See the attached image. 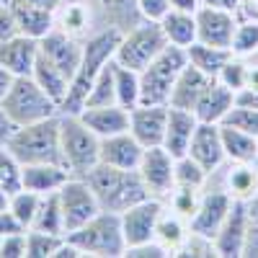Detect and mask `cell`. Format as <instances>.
<instances>
[{
  "mask_svg": "<svg viewBox=\"0 0 258 258\" xmlns=\"http://www.w3.org/2000/svg\"><path fill=\"white\" fill-rule=\"evenodd\" d=\"M119 39H121V31L116 29H98L88 39H83V57H80L78 70L70 78V88L59 106V114H80L85 109V101H88V93L98 73L114 59Z\"/></svg>",
  "mask_w": 258,
  "mask_h": 258,
  "instance_id": "6da1fadb",
  "label": "cell"
},
{
  "mask_svg": "<svg viewBox=\"0 0 258 258\" xmlns=\"http://www.w3.org/2000/svg\"><path fill=\"white\" fill-rule=\"evenodd\" d=\"M85 181L93 188L101 209H106V212L121 214L124 209H129L132 204L150 197L140 170H124V168L98 163L91 173L85 176Z\"/></svg>",
  "mask_w": 258,
  "mask_h": 258,
  "instance_id": "7a4b0ae2",
  "label": "cell"
},
{
  "mask_svg": "<svg viewBox=\"0 0 258 258\" xmlns=\"http://www.w3.org/2000/svg\"><path fill=\"white\" fill-rule=\"evenodd\" d=\"M59 150L70 176L85 178L101 163V140L78 114H59Z\"/></svg>",
  "mask_w": 258,
  "mask_h": 258,
  "instance_id": "3957f363",
  "label": "cell"
},
{
  "mask_svg": "<svg viewBox=\"0 0 258 258\" xmlns=\"http://www.w3.org/2000/svg\"><path fill=\"white\" fill-rule=\"evenodd\" d=\"M11 155L21 163H62V150H59V116L44 119L16 126L13 137L6 145ZM64 165V163H62Z\"/></svg>",
  "mask_w": 258,
  "mask_h": 258,
  "instance_id": "277c9868",
  "label": "cell"
},
{
  "mask_svg": "<svg viewBox=\"0 0 258 258\" xmlns=\"http://www.w3.org/2000/svg\"><path fill=\"white\" fill-rule=\"evenodd\" d=\"M75 248H80L83 255L96 258H119L126 250V240L121 232V217L116 212L101 209L93 220H88L75 232L64 235Z\"/></svg>",
  "mask_w": 258,
  "mask_h": 258,
  "instance_id": "5b68a950",
  "label": "cell"
},
{
  "mask_svg": "<svg viewBox=\"0 0 258 258\" xmlns=\"http://www.w3.org/2000/svg\"><path fill=\"white\" fill-rule=\"evenodd\" d=\"M0 106L6 109V114L16 126L59 116V103L49 98L47 91L31 75H18L11 85V91L6 93V98L0 101Z\"/></svg>",
  "mask_w": 258,
  "mask_h": 258,
  "instance_id": "8992f818",
  "label": "cell"
},
{
  "mask_svg": "<svg viewBox=\"0 0 258 258\" xmlns=\"http://www.w3.org/2000/svg\"><path fill=\"white\" fill-rule=\"evenodd\" d=\"M165 47H168V39L160 29V21H140L137 26L121 34L114 52V62L135 73H142Z\"/></svg>",
  "mask_w": 258,
  "mask_h": 258,
  "instance_id": "52a82bcc",
  "label": "cell"
},
{
  "mask_svg": "<svg viewBox=\"0 0 258 258\" xmlns=\"http://www.w3.org/2000/svg\"><path fill=\"white\" fill-rule=\"evenodd\" d=\"M186 49L168 44L147 68L140 73V103H165L173 91V83L186 68Z\"/></svg>",
  "mask_w": 258,
  "mask_h": 258,
  "instance_id": "ba28073f",
  "label": "cell"
},
{
  "mask_svg": "<svg viewBox=\"0 0 258 258\" xmlns=\"http://www.w3.org/2000/svg\"><path fill=\"white\" fill-rule=\"evenodd\" d=\"M57 199H59V209H62L64 235L75 232L78 227H83L101 212V204L96 199L93 188L88 186L85 178H78V176H70L64 181V186L57 191Z\"/></svg>",
  "mask_w": 258,
  "mask_h": 258,
  "instance_id": "9c48e42d",
  "label": "cell"
},
{
  "mask_svg": "<svg viewBox=\"0 0 258 258\" xmlns=\"http://www.w3.org/2000/svg\"><path fill=\"white\" fill-rule=\"evenodd\" d=\"M137 170H140V176L147 186V194L153 199L165 202L170 197V191L176 188V158L170 155L163 145L145 147Z\"/></svg>",
  "mask_w": 258,
  "mask_h": 258,
  "instance_id": "30bf717a",
  "label": "cell"
},
{
  "mask_svg": "<svg viewBox=\"0 0 258 258\" xmlns=\"http://www.w3.org/2000/svg\"><path fill=\"white\" fill-rule=\"evenodd\" d=\"M163 209H165V202L147 197V199L132 204L129 209H124V212L119 214V217H121V232H124L126 248L142 245V243L153 240L155 225H158V217L163 214Z\"/></svg>",
  "mask_w": 258,
  "mask_h": 258,
  "instance_id": "8fae6325",
  "label": "cell"
},
{
  "mask_svg": "<svg viewBox=\"0 0 258 258\" xmlns=\"http://www.w3.org/2000/svg\"><path fill=\"white\" fill-rule=\"evenodd\" d=\"M168 106L165 103H137L129 109V132L142 147H158L165 137Z\"/></svg>",
  "mask_w": 258,
  "mask_h": 258,
  "instance_id": "7c38bea8",
  "label": "cell"
},
{
  "mask_svg": "<svg viewBox=\"0 0 258 258\" xmlns=\"http://www.w3.org/2000/svg\"><path fill=\"white\" fill-rule=\"evenodd\" d=\"M248 227H250L248 204L240 202V199H232V207L227 212L222 227L217 230V235H214V248H217V255L220 258H240Z\"/></svg>",
  "mask_w": 258,
  "mask_h": 258,
  "instance_id": "4fadbf2b",
  "label": "cell"
},
{
  "mask_svg": "<svg viewBox=\"0 0 258 258\" xmlns=\"http://www.w3.org/2000/svg\"><path fill=\"white\" fill-rule=\"evenodd\" d=\"M194 16H197V41L209 44V47L230 49L232 34H235V29H238V13L202 6Z\"/></svg>",
  "mask_w": 258,
  "mask_h": 258,
  "instance_id": "5bb4252c",
  "label": "cell"
},
{
  "mask_svg": "<svg viewBox=\"0 0 258 258\" xmlns=\"http://www.w3.org/2000/svg\"><path fill=\"white\" fill-rule=\"evenodd\" d=\"M188 158L197 160L207 173L212 176L214 170H220L225 158V147H222V135H220V124H207L199 121L194 129V137L188 145Z\"/></svg>",
  "mask_w": 258,
  "mask_h": 258,
  "instance_id": "9a60e30c",
  "label": "cell"
},
{
  "mask_svg": "<svg viewBox=\"0 0 258 258\" xmlns=\"http://www.w3.org/2000/svg\"><path fill=\"white\" fill-rule=\"evenodd\" d=\"M230 207H232V199H230V194H227L225 188L204 191L197 214H194V217L188 220V230L214 240V235H217V230L222 227V222H225V217H227Z\"/></svg>",
  "mask_w": 258,
  "mask_h": 258,
  "instance_id": "2e32d148",
  "label": "cell"
},
{
  "mask_svg": "<svg viewBox=\"0 0 258 258\" xmlns=\"http://www.w3.org/2000/svg\"><path fill=\"white\" fill-rule=\"evenodd\" d=\"M54 29H62L75 39H88L98 31V16L91 0H62L54 13Z\"/></svg>",
  "mask_w": 258,
  "mask_h": 258,
  "instance_id": "e0dca14e",
  "label": "cell"
},
{
  "mask_svg": "<svg viewBox=\"0 0 258 258\" xmlns=\"http://www.w3.org/2000/svg\"><path fill=\"white\" fill-rule=\"evenodd\" d=\"M39 52L52 64H57L62 73H68L73 78V73L80 64V57H83V39L64 34L62 29H52L47 36L39 39Z\"/></svg>",
  "mask_w": 258,
  "mask_h": 258,
  "instance_id": "ac0fdd59",
  "label": "cell"
},
{
  "mask_svg": "<svg viewBox=\"0 0 258 258\" xmlns=\"http://www.w3.org/2000/svg\"><path fill=\"white\" fill-rule=\"evenodd\" d=\"M83 119V124L91 129V132L103 140L119 132H129V109L119 103H109V106H85L78 114Z\"/></svg>",
  "mask_w": 258,
  "mask_h": 258,
  "instance_id": "d6986e66",
  "label": "cell"
},
{
  "mask_svg": "<svg viewBox=\"0 0 258 258\" xmlns=\"http://www.w3.org/2000/svg\"><path fill=\"white\" fill-rule=\"evenodd\" d=\"M70 178V170L62 163H29L21 165V188H29L39 197L57 194L64 181Z\"/></svg>",
  "mask_w": 258,
  "mask_h": 258,
  "instance_id": "ffe728a7",
  "label": "cell"
},
{
  "mask_svg": "<svg viewBox=\"0 0 258 258\" xmlns=\"http://www.w3.org/2000/svg\"><path fill=\"white\" fill-rule=\"evenodd\" d=\"M39 57V39H31L26 34H18L8 41H0V64L18 75H31L34 62Z\"/></svg>",
  "mask_w": 258,
  "mask_h": 258,
  "instance_id": "44dd1931",
  "label": "cell"
},
{
  "mask_svg": "<svg viewBox=\"0 0 258 258\" xmlns=\"http://www.w3.org/2000/svg\"><path fill=\"white\" fill-rule=\"evenodd\" d=\"M142 153H145V147L132 137V132H119V135L101 140V163H106V165L137 170Z\"/></svg>",
  "mask_w": 258,
  "mask_h": 258,
  "instance_id": "7402d4cb",
  "label": "cell"
},
{
  "mask_svg": "<svg viewBox=\"0 0 258 258\" xmlns=\"http://www.w3.org/2000/svg\"><path fill=\"white\" fill-rule=\"evenodd\" d=\"M197 124H199V119H197L194 111H183V109H173V106H168V124H165L163 147L173 158L188 155V145H191V137H194Z\"/></svg>",
  "mask_w": 258,
  "mask_h": 258,
  "instance_id": "603a6c76",
  "label": "cell"
},
{
  "mask_svg": "<svg viewBox=\"0 0 258 258\" xmlns=\"http://www.w3.org/2000/svg\"><path fill=\"white\" fill-rule=\"evenodd\" d=\"M235 106V91L227 88L225 83H220L217 78L209 80V85L204 88L197 109H194V114H197L199 121H207V124H222L227 111Z\"/></svg>",
  "mask_w": 258,
  "mask_h": 258,
  "instance_id": "cb8c5ba5",
  "label": "cell"
},
{
  "mask_svg": "<svg viewBox=\"0 0 258 258\" xmlns=\"http://www.w3.org/2000/svg\"><path fill=\"white\" fill-rule=\"evenodd\" d=\"M93 6L98 16V29H116L124 34L145 21L137 8V0H93Z\"/></svg>",
  "mask_w": 258,
  "mask_h": 258,
  "instance_id": "d4e9b609",
  "label": "cell"
},
{
  "mask_svg": "<svg viewBox=\"0 0 258 258\" xmlns=\"http://www.w3.org/2000/svg\"><path fill=\"white\" fill-rule=\"evenodd\" d=\"M212 78H207L202 70H197L194 64L186 62V68L181 70V75L176 78L173 83V91H170V98H168V106L173 109H183V111H194L197 103L204 93V88L209 85Z\"/></svg>",
  "mask_w": 258,
  "mask_h": 258,
  "instance_id": "484cf974",
  "label": "cell"
},
{
  "mask_svg": "<svg viewBox=\"0 0 258 258\" xmlns=\"http://www.w3.org/2000/svg\"><path fill=\"white\" fill-rule=\"evenodd\" d=\"M8 6L16 16V24H18L21 34H26L31 39H41L54 29V13L52 11L36 8L31 3H24V0H11Z\"/></svg>",
  "mask_w": 258,
  "mask_h": 258,
  "instance_id": "4316f807",
  "label": "cell"
},
{
  "mask_svg": "<svg viewBox=\"0 0 258 258\" xmlns=\"http://www.w3.org/2000/svg\"><path fill=\"white\" fill-rule=\"evenodd\" d=\"M220 135H222L227 163H255L258 160V142L253 135L240 132V129H235L230 124H220Z\"/></svg>",
  "mask_w": 258,
  "mask_h": 258,
  "instance_id": "83f0119b",
  "label": "cell"
},
{
  "mask_svg": "<svg viewBox=\"0 0 258 258\" xmlns=\"http://www.w3.org/2000/svg\"><path fill=\"white\" fill-rule=\"evenodd\" d=\"M160 29H163L165 39H168V44L186 49V47H191L194 41H197V16L170 8L160 18Z\"/></svg>",
  "mask_w": 258,
  "mask_h": 258,
  "instance_id": "f1b7e54d",
  "label": "cell"
},
{
  "mask_svg": "<svg viewBox=\"0 0 258 258\" xmlns=\"http://www.w3.org/2000/svg\"><path fill=\"white\" fill-rule=\"evenodd\" d=\"M31 78L47 91L49 98H54L62 106L64 96H68V88H70V75L68 73H62L57 64H52L44 54L39 52V57L34 62V70H31Z\"/></svg>",
  "mask_w": 258,
  "mask_h": 258,
  "instance_id": "f546056e",
  "label": "cell"
},
{
  "mask_svg": "<svg viewBox=\"0 0 258 258\" xmlns=\"http://www.w3.org/2000/svg\"><path fill=\"white\" fill-rule=\"evenodd\" d=\"M225 191L230 199L248 202L253 194H258V170L255 163H230L225 173Z\"/></svg>",
  "mask_w": 258,
  "mask_h": 258,
  "instance_id": "4dcf8cb0",
  "label": "cell"
},
{
  "mask_svg": "<svg viewBox=\"0 0 258 258\" xmlns=\"http://www.w3.org/2000/svg\"><path fill=\"white\" fill-rule=\"evenodd\" d=\"M186 235H188V222L181 217V214H176L173 209H163V214L158 217V225H155V235H153V240H158L170 255H176V250L183 245L186 240Z\"/></svg>",
  "mask_w": 258,
  "mask_h": 258,
  "instance_id": "1f68e13d",
  "label": "cell"
},
{
  "mask_svg": "<svg viewBox=\"0 0 258 258\" xmlns=\"http://www.w3.org/2000/svg\"><path fill=\"white\" fill-rule=\"evenodd\" d=\"M186 57H188V64H194L197 70H202L207 78H217L220 70L225 68V62L232 57L230 49H222V47H209V44H202V41H194L191 47H186Z\"/></svg>",
  "mask_w": 258,
  "mask_h": 258,
  "instance_id": "d6a6232c",
  "label": "cell"
},
{
  "mask_svg": "<svg viewBox=\"0 0 258 258\" xmlns=\"http://www.w3.org/2000/svg\"><path fill=\"white\" fill-rule=\"evenodd\" d=\"M29 230L49 232V235H64V222H62V209H59L57 194H47V197H41L39 209H36V217H34Z\"/></svg>",
  "mask_w": 258,
  "mask_h": 258,
  "instance_id": "836d02e7",
  "label": "cell"
},
{
  "mask_svg": "<svg viewBox=\"0 0 258 258\" xmlns=\"http://www.w3.org/2000/svg\"><path fill=\"white\" fill-rule=\"evenodd\" d=\"M114 91H116V103L119 106L135 109V106L140 103V73L114 62Z\"/></svg>",
  "mask_w": 258,
  "mask_h": 258,
  "instance_id": "e575fe53",
  "label": "cell"
},
{
  "mask_svg": "<svg viewBox=\"0 0 258 258\" xmlns=\"http://www.w3.org/2000/svg\"><path fill=\"white\" fill-rule=\"evenodd\" d=\"M39 202H41V197L34 194V191H29V188H18L8 197V209L13 212V217L21 222L24 230L31 227V222L36 217V209H39Z\"/></svg>",
  "mask_w": 258,
  "mask_h": 258,
  "instance_id": "d590c367",
  "label": "cell"
},
{
  "mask_svg": "<svg viewBox=\"0 0 258 258\" xmlns=\"http://www.w3.org/2000/svg\"><path fill=\"white\" fill-rule=\"evenodd\" d=\"M230 52L235 57H250L258 52V21L253 18H238V29L232 34Z\"/></svg>",
  "mask_w": 258,
  "mask_h": 258,
  "instance_id": "8d00e7d4",
  "label": "cell"
},
{
  "mask_svg": "<svg viewBox=\"0 0 258 258\" xmlns=\"http://www.w3.org/2000/svg\"><path fill=\"white\" fill-rule=\"evenodd\" d=\"M202 188H188V186H176L173 191H170V197L165 199V204L173 209L176 214H181V217L188 222L194 214H197L199 204H202Z\"/></svg>",
  "mask_w": 258,
  "mask_h": 258,
  "instance_id": "74e56055",
  "label": "cell"
},
{
  "mask_svg": "<svg viewBox=\"0 0 258 258\" xmlns=\"http://www.w3.org/2000/svg\"><path fill=\"white\" fill-rule=\"evenodd\" d=\"M62 240H64V235L26 230V258H54Z\"/></svg>",
  "mask_w": 258,
  "mask_h": 258,
  "instance_id": "f35d334b",
  "label": "cell"
},
{
  "mask_svg": "<svg viewBox=\"0 0 258 258\" xmlns=\"http://www.w3.org/2000/svg\"><path fill=\"white\" fill-rule=\"evenodd\" d=\"M109 103H116V91H114V59L98 73L93 88H91V93H88V101H85V106H109Z\"/></svg>",
  "mask_w": 258,
  "mask_h": 258,
  "instance_id": "ab89813d",
  "label": "cell"
},
{
  "mask_svg": "<svg viewBox=\"0 0 258 258\" xmlns=\"http://www.w3.org/2000/svg\"><path fill=\"white\" fill-rule=\"evenodd\" d=\"M209 173L188 155L176 158V186H188V188H204Z\"/></svg>",
  "mask_w": 258,
  "mask_h": 258,
  "instance_id": "60d3db41",
  "label": "cell"
},
{
  "mask_svg": "<svg viewBox=\"0 0 258 258\" xmlns=\"http://www.w3.org/2000/svg\"><path fill=\"white\" fill-rule=\"evenodd\" d=\"M217 80H220V83H225L227 88H232L235 93L243 91L245 85H248V59H245V57H235V54H232V57L225 62V68L220 70Z\"/></svg>",
  "mask_w": 258,
  "mask_h": 258,
  "instance_id": "b9f144b4",
  "label": "cell"
},
{
  "mask_svg": "<svg viewBox=\"0 0 258 258\" xmlns=\"http://www.w3.org/2000/svg\"><path fill=\"white\" fill-rule=\"evenodd\" d=\"M0 188L8 194L21 188V163L11 155L8 147H0Z\"/></svg>",
  "mask_w": 258,
  "mask_h": 258,
  "instance_id": "7bdbcfd3",
  "label": "cell"
},
{
  "mask_svg": "<svg viewBox=\"0 0 258 258\" xmlns=\"http://www.w3.org/2000/svg\"><path fill=\"white\" fill-rule=\"evenodd\" d=\"M222 124H230V126H235V129H240V132H248V135L258 137V109L235 103L232 109L227 111V116H225Z\"/></svg>",
  "mask_w": 258,
  "mask_h": 258,
  "instance_id": "ee69618b",
  "label": "cell"
},
{
  "mask_svg": "<svg viewBox=\"0 0 258 258\" xmlns=\"http://www.w3.org/2000/svg\"><path fill=\"white\" fill-rule=\"evenodd\" d=\"M176 255H191V258H214L217 255V248H214V240L212 238H204L199 232H191L186 235L183 245L176 250Z\"/></svg>",
  "mask_w": 258,
  "mask_h": 258,
  "instance_id": "f6af8a7d",
  "label": "cell"
},
{
  "mask_svg": "<svg viewBox=\"0 0 258 258\" xmlns=\"http://www.w3.org/2000/svg\"><path fill=\"white\" fill-rule=\"evenodd\" d=\"M0 258H26V230L3 235V240H0Z\"/></svg>",
  "mask_w": 258,
  "mask_h": 258,
  "instance_id": "bcb514c9",
  "label": "cell"
},
{
  "mask_svg": "<svg viewBox=\"0 0 258 258\" xmlns=\"http://www.w3.org/2000/svg\"><path fill=\"white\" fill-rule=\"evenodd\" d=\"M137 8L145 21H160L170 11V0H137Z\"/></svg>",
  "mask_w": 258,
  "mask_h": 258,
  "instance_id": "7dc6e473",
  "label": "cell"
},
{
  "mask_svg": "<svg viewBox=\"0 0 258 258\" xmlns=\"http://www.w3.org/2000/svg\"><path fill=\"white\" fill-rule=\"evenodd\" d=\"M126 258H165L170 255L158 240H150V243H142V245H132V248H126L124 250Z\"/></svg>",
  "mask_w": 258,
  "mask_h": 258,
  "instance_id": "c3c4849f",
  "label": "cell"
},
{
  "mask_svg": "<svg viewBox=\"0 0 258 258\" xmlns=\"http://www.w3.org/2000/svg\"><path fill=\"white\" fill-rule=\"evenodd\" d=\"M18 34H21V29L16 24V16H13L11 6L3 3L0 6V41H8V39H13Z\"/></svg>",
  "mask_w": 258,
  "mask_h": 258,
  "instance_id": "681fc988",
  "label": "cell"
},
{
  "mask_svg": "<svg viewBox=\"0 0 258 258\" xmlns=\"http://www.w3.org/2000/svg\"><path fill=\"white\" fill-rule=\"evenodd\" d=\"M243 258H258V222H250L245 243H243Z\"/></svg>",
  "mask_w": 258,
  "mask_h": 258,
  "instance_id": "f907efd6",
  "label": "cell"
},
{
  "mask_svg": "<svg viewBox=\"0 0 258 258\" xmlns=\"http://www.w3.org/2000/svg\"><path fill=\"white\" fill-rule=\"evenodd\" d=\"M24 227H21V222L13 217V212L6 207L0 209V235H11V232H21Z\"/></svg>",
  "mask_w": 258,
  "mask_h": 258,
  "instance_id": "816d5d0a",
  "label": "cell"
},
{
  "mask_svg": "<svg viewBox=\"0 0 258 258\" xmlns=\"http://www.w3.org/2000/svg\"><path fill=\"white\" fill-rule=\"evenodd\" d=\"M13 132H16V124L11 121V116L6 114L3 106H0V147L8 145V140L13 137Z\"/></svg>",
  "mask_w": 258,
  "mask_h": 258,
  "instance_id": "f5cc1de1",
  "label": "cell"
},
{
  "mask_svg": "<svg viewBox=\"0 0 258 258\" xmlns=\"http://www.w3.org/2000/svg\"><path fill=\"white\" fill-rule=\"evenodd\" d=\"M235 103L258 109V88H243V91H238V93H235Z\"/></svg>",
  "mask_w": 258,
  "mask_h": 258,
  "instance_id": "db71d44e",
  "label": "cell"
},
{
  "mask_svg": "<svg viewBox=\"0 0 258 258\" xmlns=\"http://www.w3.org/2000/svg\"><path fill=\"white\" fill-rule=\"evenodd\" d=\"M202 6H209V8H220V11H230V13H238L243 0H202Z\"/></svg>",
  "mask_w": 258,
  "mask_h": 258,
  "instance_id": "11a10c76",
  "label": "cell"
},
{
  "mask_svg": "<svg viewBox=\"0 0 258 258\" xmlns=\"http://www.w3.org/2000/svg\"><path fill=\"white\" fill-rule=\"evenodd\" d=\"M170 8L183 13H197L202 8V0H170Z\"/></svg>",
  "mask_w": 258,
  "mask_h": 258,
  "instance_id": "9f6ffc18",
  "label": "cell"
},
{
  "mask_svg": "<svg viewBox=\"0 0 258 258\" xmlns=\"http://www.w3.org/2000/svg\"><path fill=\"white\" fill-rule=\"evenodd\" d=\"M13 80H16V75L13 73H8L3 64H0V101L6 98V93L11 91V85H13Z\"/></svg>",
  "mask_w": 258,
  "mask_h": 258,
  "instance_id": "6f0895ef",
  "label": "cell"
},
{
  "mask_svg": "<svg viewBox=\"0 0 258 258\" xmlns=\"http://www.w3.org/2000/svg\"><path fill=\"white\" fill-rule=\"evenodd\" d=\"M24 3H31V6H36V8H44V11L57 13V8L62 6V0H24Z\"/></svg>",
  "mask_w": 258,
  "mask_h": 258,
  "instance_id": "680465c9",
  "label": "cell"
},
{
  "mask_svg": "<svg viewBox=\"0 0 258 258\" xmlns=\"http://www.w3.org/2000/svg\"><path fill=\"white\" fill-rule=\"evenodd\" d=\"M245 204H248V217H250V222H258V194H253Z\"/></svg>",
  "mask_w": 258,
  "mask_h": 258,
  "instance_id": "91938a15",
  "label": "cell"
},
{
  "mask_svg": "<svg viewBox=\"0 0 258 258\" xmlns=\"http://www.w3.org/2000/svg\"><path fill=\"white\" fill-rule=\"evenodd\" d=\"M8 197H11V194H8L6 188H0V209H6V207H8Z\"/></svg>",
  "mask_w": 258,
  "mask_h": 258,
  "instance_id": "94428289",
  "label": "cell"
},
{
  "mask_svg": "<svg viewBox=\"0 0 258 258\" xmlns=\"http://www.w3.org/2000/svg\"><path fill=\"white\" fill-rule=\"evenodd\" d=\"M0 3H11V0H0Z\"/></svg>",
  "mask_w": 258,
  "mask_h": 258,
  "instance_id": "6125c7cd",
  "label": "cell"
},
{
  "mask_svg": "<svg viewBox=\"0 0 258 258\" xmlns=\"http://www.w3.org/2000/svg\"><path fill=\"white\" fill-rule=\"evenodd\" d=\"M255 170H258V160H255Z\"/></svg>",
  "mask_w": 258,
  "mask_h": 258,
  "instance_id": "be15d7a7",
  "label": "cell"
},
{
  "mask_svg": "<svg viewBox=\"0 0 258 258\" xmlns=\"http://www.w3.org/2000/svg\"><path fill=\"white\" fill-rule=\"evenodd\" d=\"M0 240H3V235H0Z\"/></svg>",
  "mask_w": 258,
  "mask_h": 258,
  "instance_id": "e7e4bbea",
  "label": "cell"
},
{
  "mask_svg": "<svg viewBox=\"0 0 258 258\" xmlns=\"http://www.w3.org/2000/svg\"><path fill=\"white\" fill-rule=\"evenodd\" d=\"M255 142H258V137H255Z\"/></svg>",
  "mask_w": 258,
  "mask_h": 258,
  "instance_id": "03108f58",
  "label": "cell"
},
{
  "mask_svg": "<svg viewBox=\"0 0 258 258\" xmlns=\"http://www.w3.org/2000/svg\"><path fill=\"white\" fill-rule=\"evenodd\" d=\"M0 6H3V3H0Z\"/></svg>",
  "mask_w": 258,
  "mask_h": 258,
  "instance_id": "003e7915",
  "label": "cell"
}]
</instances>
